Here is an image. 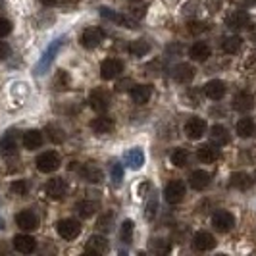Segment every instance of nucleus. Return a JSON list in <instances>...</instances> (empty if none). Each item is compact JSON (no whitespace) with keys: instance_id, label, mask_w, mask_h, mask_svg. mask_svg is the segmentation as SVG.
<instances>
[{"instance_id":"obj_1","label":"nucleus","mask_w":256,"mask_h":256,"mask_svg":"<svg viewBox=\"0 0 256 256\" xmlns=\"http://www.w3.org/2000/svg\"><path fill=\"white\" fill-rule=\"evenodd\" d=\"M35 164H37V170L40 174H52V172H56L58 168L62 166V158L56 150H46L40 156H37Z\"/></svg>"},{"instance_id":"obj_2","label":"nucleus","mask_w":256,"mask_h":256,"mask_svg":"<svg viewBox=\"0 0 256 256\" xmlns=\"http://www.w3.org/2000/svg\"><path fill=\"white\" fill-rule=\"evenodd\" d=\"M56 230H58V235L66 239V241H72V239H76L77 235L81 233V224L74 218H66V220H60L58 224H56Z\"/></svg>"},{"instance_id":"obj_3","label":"nucleus","mask_w":256,"mask_h":256,"mask_svg":"<svg viewBox=\"0 0 256 256\" xmlns=\"http://www.w3.org/2000/svg\"><path fill=\"white\" fill-rule=\"evenodd\" d=\"M104 38V31L100 29V27H89V29H85L83 33H81V46L83 48H89V50H92V48H96L100 42H102Z\"/></svg>"},{"instance_id":"obj_4","label":"nucleus","mask_w":256,"mask_h":256,"mask_svg":"<svg viewBox=\"0 0 256 256\" xmlns=\"http://www.w3.org/2000/svg\"><path fill=\"white\" fill-rule=\"evenodd\" d=\"M122 72H124V62L118 60V58H106L100 64V77H102L104 81L116 79Z\"/></svg>"},{"instance_id":"obj_5","label":"nucleus","mask_w":256,"mask_h":256,"mask_svg":"<svg viewBox=\"0 0 256 256\" xmlns=\"http://www.w3.org/2000/svg\"><path fill=\"white\" fill-rule=\"evenodd\" d=\"M212 226L214 230L220 231V233H230L235 226V218L231 212H226V210H218L214 216H212Z\"/></svg>"},{"instance_id":"obj_6","label":"nucleus","mask_w":256,"mask_h":256,"mask_svg":"<svg viewBox=\"0 0 256 256\" xmlns=\"http://www.w3.org/2000/svg\"><path fill=\"white\" fill-rule=\"evenodd\" d=\"M164 198L168 204H180L185 198V185L181 181H170L164 191Z\"/></svg>"},{"instance_id":"obj_7","label":"nucleus","mask_w":256,"mask_h":256,"mask_svg":"<svg viewBox=\"0 0 256 256\" xmlns=\"http://www.w3.org/2000/svg\"><path fill=\"white\" fill-rule=\"evenodd\" d=\"M89 104L94 112H100V114L106 112V110H108V106H110V94H108V90L94 89L89 94Z\"/></svg>"},{"instance_id":"obj_8","label":"nucleus","mask_w":256,"mask_h":256,"mask_svg":"<svg viewBox=\"0 0 256 256\" xmlns=\"http://www.w3.org/2000/svg\"><path fill=\"white\" fill-rule=\"evenodd\" d=\"M192 246H194V250H198V252H208V250H212V248L216 246V239H214V235L208 233V231H198V233L192 237Z\"/></svg>"},{"instance_id":"obj_9","label":"nucleus","mask_w":256,"mask_h":256,"mask_svg":"<svg viewBox=\"0 0 256 256\" xmlns=\"http://www.w3.org/2000/svg\"><path fill=\"white\" fill-rule=\"evenodd\" d=\"M14 248L22 254H31L37 248V241L27 233H20V235L14 237Z\"/></svg>"},{"instance_id":"obj_10","label":"nucleus","mask_w":256,"mask_h":256,"mask_svg":"<svg viewBox=\"0 0 256 256\" xmlns=\"http://www.w3.org/2000/svg\"><path fill=\"white\" fill-rule=\"evenodd\" d=\"M16 224H18L20 230L33 231V230H37L38 218H37V214L31 212V210H22L20 214H16Z\"/></svg>"},{"instance_id":"obj_11","label":"nucleus","mask_w":256,"mask_h":256,"mask_svg":"<svg viewBox=\"0 0 256 256\" xmlns=\"http://www.w3.org/2000/svg\"><path fill=\"white\" fill-rule=\"evenodd\" d=\"M248 24H250V18H248V14L244 12V10H235L226 20V26L230 27V29H233V31H243Z\"/></svg>"},{"instance_id":"obj_12","label":"nucleus","mask_w":256,"mask_h":256,"mask_svg":"<svg viewBox=\"0 0 256 256\" xmlns=\"http://www.w3.org/2000/svg\"><path fill=\"white\" fill-rule=\"evenodd\" d=\"M206 128H208V126H206L204 120L192 118V120H189V122L185 124V133H187V137H189L191 141H196V139H200L206 133Z\"/></svg>"},{"instance_id":"obj_13","label":"nucleus","mask_w":256,"mask_h":256,"mask_svg":"<svg viewBox=\"0 0 256 256\" xmlns=\"http://www.w3.org/2000/svg\"><path fill=\"white\" fill-rule=\"evenodd\" d=\"M66 191H68V185L62 178H52L48 183H46V194L52 200H62L64 198Z\"/></svg>"},{"instance_id":"obj_14","label":"nucleus","mask_w":256,"mask_h":256,"mask_svg":"<svg viewBox=\"0 0 256 256\" xmlns=\"http://www.w3.org/2000/svg\"><path fill=\"white\" fill-rule=\"evenodd\" d=\"M252 106H254V98L246 90H241V92H237L233 96V110H237L241 114H246L248 110H252Z\"/></svg>"},{"instance_id":"obj_15","label":"nucleus","mask_w":256,"mask_h":256,"mask_svg":"<svg viewBox=\"0 0 256 256\" xmlns=\"http://www.w3.org/2000/svg\"><path fill=\"white\" fill-rule=\"evenodd\" d=\"M226 90H228L226 83L220 81V79H212V81H208L204 85V94L210 100H222L224 94H226Z\"/></svg>"},{"instance_id":"obj_16","label":"nucleus","mask_w":256,"mask_h":256,"mask_svg":"<svg viewBox=\"0 0 256 256\" xmlns=\"http://www.w3.org/2000/svg\"><path fill=\"white\" fill-rule=\"evenodd\" d=\"M0 154L6 156V158L18 154V139H16V133H14V131H8V133L0 139Z\"/></svg>"},{"instance_id":"obj_17","label":"nucleus","mask_w":256,"mask_h":256,"mask_svg":"<svg viewBox=\"0 0 256 256\" xmlns=\"http://www.w3.org/2000/svg\"><path fill=\"white\" fill-rule=\"evenodd\" d=\"M196 158H198L200 162H204V164H214L220 158V150L216 148V144L206 142V144H200V146H198Z\"/></svg>"},{"instance_id":"obj_18","label":"nucleus","mask_w":256,"mask_h":256,"mask_svg":"<svg viewBox=\"0 0 256 256\" xmlns=\"http://www.w3.org/2000/svg\"><path fill=\"white\" fill-rule=\"evenodd\" d=\"M42 141H44V137H42V133L38 129H29V131L24 133V137H22V142H24V146H26L27 150H37V148H40Z\"/></svg>"},{"instance_id":"obj_19","label":"nucleus","mask_w":256,"mask_h":256,"mask_svg":"<svg viewBox=\"0 0 256 256\" xmlns=\"http://www.w3.org/2000/svg\"><path fill=\"white\" fill-rule=\"evenodd\" d=\"M230 183L233 189L237 191H246L252 187V178L246 174V172H233L230 178Z\"/></svg>"},{"instance_id":"obj_20","label":"nucleus","mask_w":256,"mask_h":256,"mask_svg":"<svg viewBox=\"0 0 256 256\" xmlns=\"http://www.w3.org/2000/svg\"><path fill=\"white\" fill-rule=\"evenodd\" d=\"M189 56H191L194 62H206L212 56V50H210V46L206 42L198 40V42H194L191 48H189Z\"/></svg>"},{"instance_id":"obj_21","label":"nucleus","mask_w":256,"mask_h":256,"mask_svg":"<svg viewBox=\"0 0 256 256\" xmlns=\"http://www.w3.org/2000/svg\"><path fill=\"white\" fill-rule=\"evenodd\" d=\"M152 96V87L150 85H137L131 89V100L135 104H146Z\"/></svg>"},{"instance_id":"obj_22","label":"nucleus","mask_w":256,"mask_h":256,"mask_svg":"<svg viewBox=\"0 0 256 256\" xmlns=\"http://www.w3.org/2000/svg\"><path fill=\"white\" fill-rule=\"evenodd\" d=\"M79 176H81V180L89 181V183H98V181L102 180L100 168L94 166V164H83V166L79 168Z\"/></svg>"},{"instance_id":"obj_23","label":"nucleus","mask_w":256,"mask_h":256,"mask_svg":"<svg viewBox=\"0 0 256 256\" xmlns=\"http://www.w3.org/2000/svg\"><path fill=\"white\" fill-rule=\"evenodd\" d=\"M189 181H191V187L194 191H204L206 187L210 185V174L204 172V170H194Z\"/></svg>"},{"instance_id":"obj_24","label":"nucleus","mask_w":256,"mask_h":256,"mask_svg":"<svg viewBox=\"0 0 256 256\" xmlns=\"http://www.w3.org/2000/svg\"><path fill=\"white\" fill-rule=\"evenodd\" d=\"M108 250V239L104 235H92L87 241V252L90 254H102Z\"/></svg>"},{"instance_id":"obj_25","label":"nucleus","mask_w":256,"mask_h":256,"mask_svg":"<svg viewBox=\"0 0 256 256\" xmlns=\"http://www.w3.org/2000/svg\"><path fill=\"white\" fill-rule=\"evenodd\" d=\"M114 122L110 120V118H94L92 122H90V129L96 133V135H108V133H112L114 131Z\"/></svg>"},{"instance_id":"obj_26","label":"nucleus","mask_w":256,"mask_h":256,"mask_svg":"<svg viewBox=\"0 0 256 256\" xmlns=\"http://www.w3.org/2000/svg\"><path fill=\"white\" fill-rule=\"evenodd\" d=\"M210 139L214 141V144H218V146L230 144V141H231L230 131L224 128V126H220V124L212 126V129H210Z\"/></svg>"},{"instance_id":"obj_27","label":"nucleus","mask_w":256,"mask_h":256,"mask_svg":"<svg viewBox=\"0 0 256 256\" xmlns=\"http://www.w3.org/2000/svg\"><path fill=\"white\" fill-rule=\"evenodd\" d=\"M194 77V68L191 64H178L174 68V79L178 83H189Z\"/></svg>"},{"instance_id":"obj_28","label":"nucleus","mask_w":256,"mask_h":256,"mask_svg":"<svg viewBox=\"0 0 256 256\" xmlns=\"http://www.w3.org/2000/svg\"><path fill=\"white\" fill-rule=\"evenodd\" d=\"M100 16L106 18V20H110V22L122 24V26H126V27H135V22H131V20H128V18H124L122 14L114 12V10L108 8V6H100Z\"/></svg>"},{"instance_id":"obj_29","label":"nucleus","mask_w":256,"mask_h":256,"mask_svg":"<svg viewBox=\"0 0 256 256\" xmlns=\"http://www.w3.org/2000/svg\"><path fill=\"white\" fill-rule=\"evenodd\" d=\"M124 160H126V164H128L131 170H139V168H142V164H144V154H142L141 148H131L129 152H126Z\"/></svg>"},{"instance_id":"obj_30","label":"nucleus","mask_w":256,"mask_h":256,"mask_svg":"<svg viewBox=\"0 0 256 256\" xmlns=\"http://www.w3.org/2000/svg\"><path fill=\"white\" fill-rule=\"evenodd\" d=\"M64 44V38H58L56 42H52L50 46H48V50L44 52V58L40 60V64H38V74H44V70L50 66L52 58H54V52H58V48Z\"/></svg>"},{"instance_id":"obj_31","label":"nucleus","mask_w":256,"mask_h":256,"mask_svg":"<svg viewBox=\"0 0 256 256\" xmlns=\"http://www.w3.org/2000/svg\"><path fill=\"white\" fill-rule=\"evenodd\" d=\"M237 135L241 137V139H248V137H252L254 135V122L250 120V118H241L239 122H237Z\"/></svg>"},{"instance_id":"obj_32","label":"nucleus","mask_w":256,"mask_h":256,"mask_svg":"<svg viewBox=\"0 0 256 256\" xmlns=\"http://www.w3.org/2000/svg\"><path fill=\"white\" fill-rule=\"evenodd\" d=\"M129 52H131L133 56H144V54L150 52V44H148V40H144V38H137V40H133V42L129 44Z\"/></svg>"},{"instance_id":"obj_33","label":"nucleus","mask_w":256,"mask_h":256,"mask_svg":"<svg viewBox=\"0 0 256 256\" xmlns=\"http://www.w3.org/2000/svg\"><path fill=\"white\" fill-rule=\"evenodd\" d=\"M76 208H77V212H79L81 218H90V216L98 210V204L92 202V200H81V202H77Z\"/></svg>"},{"instance_id":"obj_34","label":"nucleus","mask_w":256,"mask_h":256,"mask_svg":"<svg viewBox=\"0 0 256 256\" xmlns=\"http://www.w3.org/2000/svg\"><path fill=\"white\" fill-rule=\"evenodd\" d=\"M239 48H241V38L235 37V35L233 37H226L222 40V50L228 52V54H237Z\"/></svg>"},{"instance_id":"obj_35","label":"nucleus","mask_w":256,"mask_h":256,"mask_svg":"<svg viewBox=\"0 0 256 256\" xmlns=\"http://www.w3.org/2000/svg\"><path fill=\"white\" fill-rule=\"evenodd\" d=\"M46 133H48V139H50L54 144H62L66 141V133L62 128H58V126H48L46 128Z\"/></svg>"},{"instance_id":"obj_36","label":"nucleus","mask_w":256,"mask_h":256,"mask_svg":"<svg viewBox=\"0 0 256 256\" xmlns=\"http://www.w3.org/2000/svg\"><path fill=\"white\" fill-rule=\"evenodd\" d=\"M187 162H189V152H187L185 148H178V150L172 152V164H174V166L183 168V166H187Z\"/></svg>"},{"instance_id":"obj_37","label":"nucleus","mask_w":256,"mask_h":256,"mask_svg":"<svg viewBox=\"0 0 256 256\" xmlns=\"http://www.w3.org/2000/svg\"><path fill=\"white\" fill-rule=\"evenodd\" d=\"M133 228H135V224L131 220H126L122 224V228H120V239L124 243H131V239H133Z\"/></svg>"},{"instance_id":"obj_38","label":"nucleus","mask_w":256,"mask_h":256,"mask_svg":"<svg viewBox=\"0 0 256 256\" xmlns=\"http://www.w3.org/2000/svg\"><path fill=\"white\" fill-rule=\"evenodd\" d=\"M10 191L14 194H18V196H26L27 192H29V183L26 180H18L14 181L12 185H10Z\"/></svg>"},{"instance_id":"obj_39","label":"nucleus","mask_w":256,"mask_h":256,"mask_svg":"<svg viewBox=\"0 0 256 256\" xmlns=\"http://www.w3.org/2000/svg\"><path fill=\"white\" fill-rule=\"evenodd\" d=\"M112 222H114V214H112V212H106V214H102V216L98 218L96 228L100 231H110L112 230Z\"/></svg>"},{"instance_id":"obj_40","label":"nucleus","mask_w":256,"mask_h":256,"mask_svg":"<svg viewBox=\"0 0 256 256\" xmlns=\"http://www.w3.org/2000/svg\"><path fill=\"white\" fill-rule=\"evenodd\" d=\"M187 29H189L191 35H200V33H204L206 29H208V26H206L204 22H189Z\"/></svg>"},{"instance_id":"obj_41","label":"nucleus","mask_w":256,"mask_h":256,"mask_svg":"<svg viewBox=\"0 0 256 256\" xmlns=\"http://www.w3.org/2000/svg\"><path fill=\"white\" fill-rule=\"evenodd\" d=\"M110 176H112V181H114L116 185L122 183V180H124V168H122V164H114L112 170H110Z\"/></svg>"},{"instance_id":"obj_42","label":"nucleus","mask_w":256,"mask_h":256,"mask_svg":"<svg viewBox=\"0 0 256 256\" xmlns=\"http://www.w3.org/2000/svg\"><path fill=\"white\" fill-rule=\"evenodd\" d=\"M10 33H12V24H10V20L0 18V38L10 35Z\"/></svg>"},{"instance_id":"obj_43","label":"nucleus","mask_w":256,"mask_h":256,"mask_svg":"<svg viewBox=\"0 0 256 256\" xmlns=\"http://www.w3.org/2000/svg\"><path fill=\"white\" fill-rule=\"evenodd\" d=\"M156 210H158V202H156V198L150 200V204H146V212H144V218L146 220H152L156 216Z\"/></svg>"},{"instance_id":"obj_44","label":"nucleus","mask_w":256,"mask_h":256,"mask_svg":"<svg viewBox=\"0 0 256 256\" xmlns=\"http://www.w3.org/2000/svg\"><path fill=\"white\" fill-rule=\"evenodd\" d=\"M131 16L141 20L142 16H144V6L142 4H131Z\"/></svg>"},{"instance_id":"obj_45","label":"nucleus","mask_w":256,"mask_h":256,"mask_svg":"<svg viewBox=\"0 0 256 256\" xmlns=\"http://www.w3.org/2000/svg\"><path fill=\"white\" fill-rule=\"evenodd\" d=\"M8 56H10V46L4 40H0V60H6Z\"/></svg>"},{"instance_id":"obj_46","label":"nucleus","mask_w":256,"mask_h":256,"mask_svg":"<svg viewBox=\"0 0 256 256\" xmlns=\"http://www.w3.org/2000/svg\"><path fill=\"white\" fill-rule=\"evenodd\" d=\"M128 85H131V81H129V79H124V81H120V83H118V87H116V89L126 90L128 89Z\"/></svg>"},{"instance_id":"obj_47","label":"nucleus","mask_w":256,"mask_h":256,"mask_svg":"<svg viewBox=\"0 0 256 256\" xmlns=\"http://www.w3.org/2000/svg\"><path fill=\"white\" fill-rule=\"evenodd\" d=\"M146 189H150V183H142L141 185V189H139V194H144V191H146Z\"/></svg>"},{"instance_id":"obj_48","label":"nucleus","mask_w":256,"mask_h":256,"mask_svg":"<svg viewBox=\"0 0 256 256\" xmlns=\"http://www.w3.org/2000/svg\"><path fill=\"white\" fill-rule=\"evenodd\" d=\"M250 40L256 44V26H252V29H250Z\"/></svg>"},{"instance_id":"obj_49","label":"nucleus","mask_w":256,"mask_h":256,"mask_svg":"<svg viewBox=\"0 0 256 256\" xmlns=\"http://www.w3.org/2000/svg\"><path fill=\"white\" fill-rule=\"evenodd\" d=\"M40 2H42L44 6H54V4L58 2V0H40Z\"/></svg>"},{"instance_id":"obj_50","label":"nucleus","mask_w":256,"mask_h":256,"mask_svg":"<svg viewBox=\"0 0 256 256\" xmlns=\"http://www.w3.org/2000/svg\"><path fill=\"white\" fill-rule=\"evenodd\" d=\"M244 4L246 6H252V4H256V0H244Z\"/></svg>"},{"instance_id":"obj_51","label":"nucleus","mask_w":256,"mask_h":256,"mask_svg":"<svg viewBox=\"0 0 256 256\" xmlns=\"http://www.w3.org/2000/svg\"><path fill=\"white\" fill-rule=\"evenodd\" d=\"M0 228H2V220H0Z\"/></svg>"}]
</instances>
